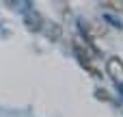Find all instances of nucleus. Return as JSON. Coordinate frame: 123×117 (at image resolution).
I'll return each mask as SVG.
<instances>
[{
    "mask_svg": "<svg viewBox=\"0 0 123 117\" xmlns=\"http://www.w3.org/2000/svg\"><path fill=\"white\" fill-rule=\"evenodd\" d=\"M104 7L112 11H123V0H104Z\"/></svg>",
    "mask_w": 123,
    "mask_h": 117,
    "instance_id": "nucleus-2",
    "label": "nucleus"
},
{
    "mask_svg": "<svg viewBox=\"0 0 123 117\" xmlns=\"http://www.w3.org/2000/svg\"><path fill=\"white\" fill-rule=\"evenodd\" d=\"M106 72L110 74V78H112L117 85H123V61L119 59V56L108 59V63H106Z\"/></svg>",
    "mask_w": 123,
    "mask_h": 117,
    "instance_id": "nucleus-1",
    "label": "nucleus"
}]
</instances>
